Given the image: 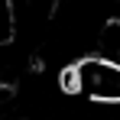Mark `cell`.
I'll return each instance as SVG.
<instances>
[{
	"label": "cell",
	"instance_id": "obj_1",
	"mask_svg": "<svg viewBox=\"0 0 120 120\" xmlns=\"http://www.w3.org/2000/svg\"><path fill=\"white\" fill-rule=\"evenodd\" d=\"M62 91L88 98L94 104L117 107L120 104V62L101 59V55H88V59L75 62L62 75Z\"/></svg>",
	"mask_w": 120,
	"mask_h": 120
},
{
	"label": "cell",
	"instance_id": "obj_2",
	"mask_svg": "<svg viewBox=\"0 0 120 120\" xmlns=\"http://www.w3.org/2000/svg\"><path fill=\"white\" fill-rule=\"evenodd\" d=\"M16 36H20L16 10H13V3H10V0H0V49H3V45H10V42H16Z\"/></svg>",
	"mask_w": 120,
	"mask_h": 120
}]
</instances>
